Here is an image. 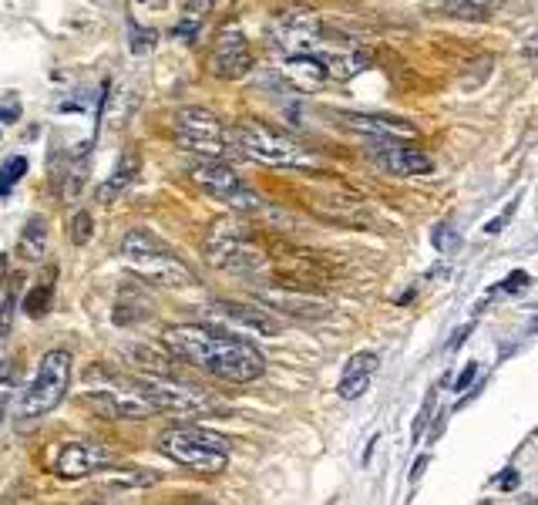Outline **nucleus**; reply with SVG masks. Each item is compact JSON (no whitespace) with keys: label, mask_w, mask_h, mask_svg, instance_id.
Instances as JSON below:
<instances>
[{"label":"nucleus","mask_w":538,"mask_h":505,"mask_svg":"<svg viewBox=\"0 0 538 505\" xmlns=\"http://www.w3.org/2000/svg\"><path fill=\"white\" fill-rule=\"evenodd\" d=\"M172 357L229 384H253L266 374V357L253 344L206 324H179L162 334Z\"/></svg>","instance_id":"1"},{"label":"nucleus","mask_w":538,"mask_h":505,"mask_svg":"<svg viewBox=\"0 0 538 505\" xmlns=\"http://www.w3.org/2000/svg\"><path fill=\"white\" fill-rule=\"evenodd\" d=\"M233 145L239 155L263 165H273V169H317L320 155L303 145L296 135L283 132L276 125H266L259 118H243L233 128Z\"/></svg>","instance_id":"2"},{"label":"nucleus","mask_w":538,"mask_h":505,"mask_svg":"<svg viewBox=\"0 0 538 505\" xmlns=\"http://www.w3.org/2000/svg\"><path fill=\"white\" fill-rule=\"evenodd\" d=\"M122 256H125V263L132 266V273L159 283V287L179 290V287H192V283H196L192 266L185 263L172 246H165L159 236L148 233V229H132V233L125 236Z\"/></svg>","instance_id":"3"},{"label":"nucleus","mask_w":538,"mask_h":505,"mask_svg":"<svg viewBox=\"0 0 538 505\" xmlns=\"http://www.w3.org/2000/svg\"><path fill=\"white\" fill-rule=\"evenodd\" d=\"M206 260L216 270L236 273V277H259L269 266V253L249 226L236 219H219L206 236Z\"/></svg>","instance_id":"4"},{"label":"nucleus","mask_w":538,"mask_h":505,"mask_svg":"<svg viewBox=\"0 0 538 505\" xmlns=\"http://www.w3.org/2000/svg\"><path fill=\"white\" fill-rule=\"evenodd\" d=\"M159 452L169 462L199 475H219L229 465V442L219 431L199 425H175L159 435Z\"/></svg>","instance_id":"5"},{"label":"nucleus","mask_w":538,"mask_h":505,"mask_svg":"<svg viewBox=\"0 0 538 505\" xmlns=\"http://www.w3.org/2000/svg\"><path fill=\"white\" fill-rule=\"evenodd\" d=\"M135 384L162 415H209L216 408V398L209 391L172 378L169 371H145L138 374Z\"/></svg>","instance_id":"6"},{"label":"nucleus","mask_w":538,"mask_h":505,"mask_svg":"<svg viewBox=\"0 0 538 505\" xmlns=\"http://www.w3.org/2000/svg\"><path fill=\"white\" fill-rule=\"evenodd\" d=\"M85 384H91V391H85V404L91 411H98L101 418L111 421H142L159 415L155 404L138 391L135 378H108L98 381L95 374H85Z\"/></svg>","instance_id":"7"},{"label":"nucleus","mask_w":538,"mask_h":505,"mask_svg":"<svg viewBox=\"0 0 538 505\" xmlns=\"http://www.w3.org/2000/svg\"><path fill=\"white\" fill-rule=\"evenodd\" d=\"M189 179L196 182V189L206 192L209 199L236 209V213H256V209L263 206V199L246 186L243 176H239L226 159H206V155H199L189 169Z\"/></svg>","instance_id":"8"},{"label":"nucleus","mask_w":538,"mask_h":505,"mask_svg":"<svg viewBox=\"0 0 538 505\" xmlns=\"http://www.w3.org/2000/svg\"><path fill=\"white\" fill-rule=\"evenodd\" d=\"M71 388V354L68 351H48L41 357L31 388L21 398V418H44L64 401Z\"/></svg>","instance_id":"9"},{"label":"nucleus","mask_w":538,"mask_h":505,"mask_svg":"<svg viewBox=\"0 0 538 505\" xmlns=\"http://www.w3.org/2000/svg\"><path fill=\"white\" fill-rule=\"evenodd\" d=\"M175 142L185 152L206 155V159H229L239 155L233 145V135L222 128V122L209 108H179L175 115Z\"/></svg>","instance_id":"10"},{"label":"nucleus","mask_w":538,"mask_h":505,"mask_svg":"<svg viewBox=\"0 0 538 505\" xmlns=\"http://www.w3.org/2000/svg\"><path fill=\"white\" fill-rule=\"evenodd\" d=\"M269 34H273V48L293 58V54H317L323 38H327V27L310 7H290L276 17Z\"/></svg>","instance_id":"11"},{"label":"nucleus","mask_w":538,"mask_h":505,"mask_svg":"<svg viewBox=\"0 0 538 505\" xmlns=\"http://www.w3.org/2000/svg\"><path fill=\"white\" fill-rule=\"evenodd\" d=\"M115 465V452L101 442H68L54 458L51 472L64 482L88 479V475L101 472V468Z\"/></svg>","instance_id":"12"},{"label":"nucleus","mask_w":538,"mask_h":505,"mask_svg":"<svg viewBox=\"0 0 538 505\" xmlns=\"http://www.w3.org/2000/svg\"><path fill=\"white\" fill-rule=\"evenodd\" d=\"M249 68H253V51H249L246 34L239 27H226L212 44L209 71L222 81H239L249 75Z\"/></svg>","instance_id":"13"},{"label":"nucleus","mask_w":538,"mask_h":505,"mask_svg":"<svg viewBox=\"0 0 538 505\" xmlns=\"http://www.w3.org/2000/svg\"><path fill=\"white\" fill-rule=\"evenodd\" d=\"M370 159H374L377 169H384L387 176H431L434 159L424 149H414V145L404 142H374L367 145Z\"/></svg>","instance_id":"14"},{"label":"nucleus","mask_w":538,"mask_h":505,"mask_svg":"<svg viewBox=\"0 0 538 505\" xmlns=\"http://www.w3.org/2000/svg\"><path fill=\"white\" fill-rule=\"evenodd\" d=\"M340 122L350 128V132L364 135L370 142H411L417 139V125L407 122L401 115H354L343 112Z\"/></svg>","instance_id":"15"},{"label":"nucleus","mask_w":538,"mask_h":505,"mask_svg":"<svg viewBox=\"0 0 538 505\" xmlns=\"http://www.w3.org/2000/svg\"><path fill=\"white\" fill-rule=\"evenodd\" d=\"M317 58L323 61V68H327V75L333 81H350L367 68V54L354 41H343V38H323Z\"/></svg>","instance_id":"16"},{"label":"nucleus","mask_w":538,"mask_h":505,"mask_svg":"<svg viewBox=\"0 0 538 505\" xmlns=\"http://www.w3.org/2000/svg\"><path fill=\"white\" fill-rule=\"evenodd\" d=\"M269 307H276L280 314H290V317H300V320H320L330 314V303L313 297V293H300V290H263L259 293Z\"/></svg>","instance_id":"17"},{"label":"nucleus","mask_w":538,"mask_h":505,"mask_svg":"<svg viewBox=\"0 0 538 505\" xmlns=\"http://www.w3.org/2000/svg\"><path fill=\"white\" fill-rule=\"evenodd\" d=\"M377 367H380V357L374 351H360V354L350 357L347 367H343V374H340V384H337L340 398L343 401L364 398L370 381H374V374H377Z\"/></svg>","instance_id":"18"},{"label":"nucleus","mask_w":538,"mask_h":505,"mask_svg":"<svg viewBox=\"0 0 538 505\" xmlns=\"http://www.w3.org/2000/svg\"><path fill=\"white\" fill-rule=\"evenodd\" d=\"M283 75L296 91H317L330 81L327 68H323L317 54H293V58H286Z\"/></svg>","instance_id":"19"},{"label":"nucleus","mask_w":538,"mask_h":505,"mask_svg":"<svg viewBox=\"0 0 538 505\" xmlns=\"http://www.w3.org/2000/svg\"><path fill=\"white\" fill-rule=\"evenodd\" d=\"M138 172H142V155H138V149L128 145V149L122 152V159H118V165H115V176L98 186V202H105V206L118 202V196H122V192L132 186Z\"/></svg>","instance_id":"20"},{"label":"nucleus","mask_w":538,"mask_h":505,"mask_svg":"<svg viewBox=\"0 0 538 505\" xmlns=\"http://www.w3.org/2000/svg\"><path fill=\"white\" fill-rule=\"evenodd\" d=\"M219 307V314L222 317H229V320H236V324H243L249 330H256V334H263V337H276L280 334V320H276L273 314H266L263 307H246V303H216Z\"/></svg>","instance_id":"21"},{"label":"nucleus","mask_w":538,"mask_h":505,"mask_svg":"<svg viewBox=\"0 0 538 505\" xmlns=\"http://www.w3.org/2000/svg\"><path fill=\"white\" fill-rule=\"evenodd\" d=\"M428 4L444 17H458V21H485V17H491L495 0H428Z\"/></svg>","instance_id":"22"},{"label":"nucleus","mask_w":538,"mask_h":505,"mask_svg":"<svg viewBox=\"0 0 538 505\" xmlns=\"http://www.w3.org/2000/svg\"><path fill=\"white\" fill-rule=\"evenodd\" d=\"M48 253V226H44V216H34L31 223L24 226L21 240H17V256L27 263L41 260Z\"/></svg>","instance_id":"23"},{"label":"nucleus","mask_w":538,"mask_h":505,"mask_svg":"<svg viewBox=\"0 0 538 505\" xmlns=\"http://www.w3.org/2000/svg\"><path fill=\"white\" fill-rule=\"evenodd\" d=\"M209 11H212V0H182V21L175 24V38H182V41L196 38Z\"/></svg>","instance_id":"24"},{"label":"nucleus","mask_w":538,"mask_h":505,"mask_svg":"<svg viewBox=\"0 0 538 505\" xmlns=\"http://www.w3.org/2000/svg\"><path fill=\"white\" fill-rule=\"evenodd\" d=\"M51 307H54V270H51L41 283H37L31 293H27L24 314L31 317V320H41V317L51 314Z\"/></svg>","instance_id":"25"},{"label":"nucleus","mask_w":538,"mask_h":505,"mask_svg":"<svg viewBox=\"0 0 538 505\" xmlns=\"http://www.w3.org/2000/svg\"><path fill=\"white\" fill-rule=\"evenodd\" d=\"M91 236H95V219H91L88 209H78V213L71 216V243L88 246Z\"/></svg>","instance_id":"26"},{"label":"nucleus","mask_w":538,"mask_h":505,"mask_svg":"<svg viewBox=\"0 0 538 505\" xmlns=\"http://www.w3.org/2000/svg\"><path fill=\"white\" fill-rule=\"evenodd\" d=\"M24 172H27V159L24 155H14L11 162H4V169H0V196H7L17 182L24 179Z\"/></svg>","instance_id":"27"},{"label":"nucleus","mask_w":538,"mask_h":505,"mask_svg":"<svg viewBox=\"0 0 538 505\" xmlns=\"http://www.w3.org/2000/svg\"><path fill=\"white\" fill-rule=\"evenodd\" d=\"M128 31H132V54H148L159 44V34L152 31V27H138L135 21L128 24Z\"/></svg>","instance_id":"28"},{"label":"nucleus","mask_w":538,"mask_h":505,"mask_svg":"<svg viewBox=\"0 0 538 505\" xmlns=\"http://www.w3.org/2000/svg\"><path fill=\"white\" fill-rule=\"evenodd\" d=\"M434 246H438L441 253H454V250L461 246L458 229H454L451 223H441L438 229H434Z\"/></svg>","instance_id":"29"},{"label":"nucleus","mask_w":538,"mask_h":505,"mask_svg":"<svg viewBox=\"0 0 538 505\" xmlns=\"http://www.w3.org/2000/svg\"><path fill=\"white\" fill-rule=\"evenodd\" d=\"M14 310H17V293L7 290L4 303H0V337L11 334V327H14Z\"/></svg>","instance_id":"30"},{"label":"nucleus","mask_w":538,"mask_h":505,"mask_svg":"<svg viewBox=\"0 0 538 505\" xmlns=\"http://www.w3.org/2000/svg\"><path fill=\"white\" fill-rule=\"evenodd\" d=\"M528 283H532V277H528L525 270H515L512 277H508L502 287H498V293H518V290H525Z\"/></svg>","instance_id":"31"},{"label":"nucleus","mask_w":538,"mask_h":505,"mask_svg":"<svg viewBox=\"0 0 538 505\" xmlns=\"http://www.w3.org/2000/svg\"><path fill=\"white\" fill-rule=\"evenodd\" d=\"M431 408H434V394H428V401H424V411L417 415V421H414V442L421 438V431H424V425H428V418H431Z\"/></svg>","instance_id":"32"},{"label":"nucleus","mask_w":538,"mask_h":505,"mask_svg":"<svg viewBox=\"0 0 538 505\" xmlns=\"http://www.w3.org/2000/svg\"><path fill=\"white\" fill-rule=\"evenodd\" d=\"M17 118H21V101L14 98V101H11V108L0 105V122H4V125H14Z\"/></svg>","instance_id":"33"},{"label":"nucleus","mask_w":538,"mask_h":505,"mask_svg":"<svg viewBox=\"0 0 538 505\" xmlns=\"http://www.w3.org/2000/svg\"><path fill=\"white\" fill-rule=\"evenodd\" d=\"M478 378V364L475 361H471L468 367H465V371H461V378H458V384H454V391H465L468 388V384L471 381H475Z\"/></svg>","instance_id":"34"},{"label":"nucleus","mask_w":538,"mask_h":505,"mask_svg":"<svg viewBox=\"0 0 538 505\" xmlns=\"http://www.w3.org/2000/svg\"><path fill=\"white\" fill-rule=\"evenodd\" d=\"M515 213V206L512 209H508V213L505 216H498V219H491V223L485 226V233H491V236H495V233H502V229H505V223H508V216H512Z\"/></svg>","instance_id":"35"},{"label":"nucleus","mask_w":538,"mask_h":505,"mask_svg":"<svg viewBox=\"0 0 538 505\" xmlns=\"http://www.w3.org/2000/svg\"><path fill=\"white\" fill-rule=\"evenodd\" d=\"M465 337H468V327H461L458 334H454V341L448 344V351H454V347H461V344H465Z\"/></svg>","instance_id":"36"},{"label":"nucleus","mask_w":538,"mask_h":505,"mask_svg":"<svg viewBox=\"0 0 538 505\" xmlns=\"http://www.w3.org/2000/svg\"><path fill=\"white\" fill-rule=\"evenodd\" d=\"M515 485H518V475H515V472H508L505 479H502V489H505V492H512Z\"/></svg>","instance_id":"37"},{"label":"nucleus","mask_w":538,"mask_h":505,"mask_svg":"<svg viewBox=\"0 0 538 505\" xmlns=\"http://www.w3.org/2000/svg\"><path fill=\"white\" fill-rule=\"evenodd\" d=\"M7 283V253H0V290H4Z\"/></svg>","instance_id":"38"},{"label":"nucleus","mask_w":538,"mask_h":505,"mask_svg":"<svg viewBox=\"0 0 538 505\" xmlns=\"http://www.w3.org/2000/svg\"><path fill=\"white\" fill-rule=\"evenodd\" d=\"M424 465H428V458H417V462H414V472H411V482H417V475L424 472Z\"/></svg>","instance_id":"39"},{"label":"nucleus","mask_w":538,"mask_h":505,"mask_svg":"<svg viewBox=\"0 0 538 505\" xmlns=\"http://www.w3.org/2000/svg\"><path fill=\"white\" fill-rule=\"evenodd\" d=\"M135 4H142V7H162L165 0H135Z\"/></svg>","instance_id":"40"}]
</instances>
